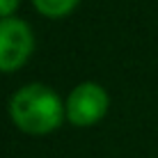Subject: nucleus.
<instances>
[{
  "instance_id": "obj_1",
  "label": "nucleus",
  "mask_w": 158,
  "mask_h": 158,
  "mask_svg": "<svg viewBox=\"0 0 158 158\" xmlns=\"http://www.w3.org/2000/svg\"><path fill=\"white\" fill-rule=\"evenodd\" d=\"M9 119L14 126L28 135L53 133L67 119L64 101L55 89L44 83H28L14 92L7 103Z\"/></svg>"
},
{
  "instance_id": "obj_2",
  "label": "nucleus",
  "mask_w": 158,
  "mask_h": 158,
  "mask_svg": "<svg viewBox=\"0 0 158 158\" xmlns=\"http://www.w3.org/2000/svg\"><path fill=\"white\" fill-rule=\"evenodd\" d=\"M108 106H110V96H108L106 87H101L94 80H85V83L76 85L64 99V115L69 124L87 128L99 124L106 117Z\"/></svg>"
},
{
  "instance_id": "obj_3",
  "label": "nucleus",
  "mask_w": 158,
  "mask_h": 158,
  "mask_svg": "<svg viewBox=\"0 0 158 158\" xmlns=\"http://www.w3.org/2000/svg\"><path fill=\"white\" fill-rule=\"evenodd\" d=\"M35 51V32L28 21L19 16L0 19V71H19Z\"/></svg>"
},
{
  "instance_id": "obj_4",
  "label": "nucleus",
  "mask_w": 158,
  "mask_h": 158,
  "mask_svg": "<svg viewBox=\"0 0 158 158\" xmlns=\"http://www.w3.org/2000/svg\"><path fill=\"white\" fill-rule=\"evenodd\" d=\"M80 0H32L35 9L46 19H62L78 7Z\"/></svg>"
},
{
  "instance_id": "obj_5",
  "label": "nucleus",
  "mask_w": 158,
  "mask_h": 158,
  "mask_svg": "<svg viewBox=\"0 0 158 158\" xmlns=\"http://www.w3.org/2000/svg\"><path fill=\"white\" fill-rule=\"evenodd\" d=\"M21 0H0V19H9L19 9Z\"/></svg>"
}]
</instances>
